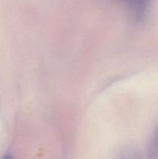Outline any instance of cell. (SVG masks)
Instances as JSON below:
<instances>
[{"label": "cell", "instance_id": "6da1fadb", "mask_svg": "<svg viewBox=\"0 0 158 159\" xmlns=\"http://www.w3.org/2000/svg\"><path fill=\"white\" fill-rule=\"evenodd\" d=\"M131 12L132 16L138 22L143 21L148 16L153 0H123Z\"/></svg>", "mask_w": 158, "mask_h": 159}, {"label": "cell", "instance_id": "7a4b0ae2", "mask_svg": "<svg viewBox=\"0 0 158 159\" xmlns=\"http://www.w3.org/2000/svg\"><path fill=\"white\" fill-rule=\"evenodd\" d=\"M148 153L150 158H158V126L150 138L148 145Z\"/></svg>", "mask_w": 158, "mask_h": 159}]
</instances>
